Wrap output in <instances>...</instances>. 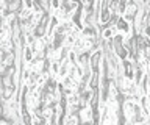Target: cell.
I'll use <instances>...</instances> for the list:
<instances>
[{
	"instance_id": "20",
	"label": "cell",
	"mask_w": 150,
	"mask_h": 125,
	"mask_svg": "<svg viewBox=\"0 0 150 125\" xmlns=\"http://www.w3.org/2000/svg\"><path fill=\"white\" fill-rule=\"evenodd\" d=\"M67 59H69L70 64H78V55L72 50V47H70V53H69V58Z\"/></svg>"
},
{
	"instance_id": "21",
	"label": "cell",
	"mask_w": 150,
	"mask_h": 125,
	"mask_svg": "<svg viewBox=\"0 0 150 125\" xmlns=\"http://www.w3.org/2000/svg\"><path fill=\"white\" fill-rule=\"evenodd\" d=\"M120 14H112L111 16V19H110V24H108V27H116L117 24H119V20H120Z\"/></svg>"
},
{
	"instance_id": "2",
	"label": "cell",
	"mask_w": 150,
	"mask_h": 125,
	"mask_svg": "<svg viewBox=\"0 0 150 125\" xmlns=\"http://www.w3.org/2000/svg\"><path fill=\"white\" fill-rule=\"evenodd\" d=\"M138 11H139V8H138V5L131 0V2H128L127 3V6H125V11H124V14H122V17L124 19H127L128 22H133V19H134V16L138 14Z\"/></svg>"
},
{
	"instance_id": "15",
	"label": "cell",
	"mask_w": 150,
	"mask_h": 125,
	"mask_svg": "<svg viewBox=\"0 0 150 125\" xmlns=\"http://www.w3.org/2000/svg\"><path fill=\"white\" fill-rule=\"evenodd\" d=\"M39 77H41V72L36 71V69H31V73H30V78H28L27 85H38Z\"/></svg>"
},
{
	"instance_id": "7",
	"label": "cell",
	"mask_w": 150,
	"mask_h": 125,
	"mask_svg": "<svg viewBox=\"0 0 150 125\" xmlns=\"http://www.w3.org/2000/svg\"><path fill=\"white\" fill-rule=\"evenodd\" d=\"M52 44H53L55 50H59L61 47H64V44H66V35L53 33V35H52Z\"/></svg>"
},
{
	"instance_id": "22",
	"label": "cell",
	"mask_w": 150,
	"mask_h": 125,
	"mask_svg": "<svg viewBox=\"0 0 150 125\" xmlns=\"http://www.w3.org/2000/svg\"><path fill=\"white\" fill-rule=\"evenodd\" d=\"M75 39H77V38H74L72 35H66V44H64V45H67V47H72V45L75 44Z\"/></svg>"
},
{
	"instance_id": "12",
	"label": "cell",
	"mask_w": 150,
	"mask_h": 125,
	"mask_svg": "<svg viewBox=\"0 0 150 125\" xmlns=\"http://www.w3.org/2000/svg\"><path fill=\"white\" fill-rule=\"evenodd\" d=\"M117 33H119V31H117L116 27H108V28H105V30L100 33V36H102L103 39H112Z\"/></svg>"
},
{
	"instance_id": "18",
	"label": "cell",
	"mask_w": 150,
	"mask_h": 125,
	"mask_svg": "<svg viewBox=\"0 0 150 125\" xmlns=\"http://www.w3.org/2000/svg\"><path fill=\"white\" fill-rule=\"evenodd\" d=\"M59 69H61V61H59V59H53V61H52L50 72L53 73V75H56V77H58V73H59Z\"/></svg>"
},
{
	"instance_id": "1",
	"label": "cell",
	"mask_w": 150,
	"mask_h": 125,
	"mask_svg": "<svg viewBox=\"0 0 150 125\" xmlns=\"http://www.w3.org/2000/svg\"><path fill=\"white\" fill-rule=\"evenodd\" d=\"M102 59H103V52L102 50H97L91 55V59H89V66H91L92 72H102Z\"/></svg>"
},
{
	"instance_id": "6",
	"label": "cell",
	"mask_w": 150,
	"mask_h": 125,
	"mask_svg": "<svg viewBox=\"0 0 150 125\" xmlns=\"http://www.w3.org/2000/svg\"><path fill=\"white\" fill-rule=\"evenodd\" d=\"M17 88H19V86H16V85H13V86H5L3 89H2V92H0V95H2L5 100H13V99H14V94H16V91H17Z\"/></svg>"
},
{
	"instance_id": "27",
	"label": "cell",
	"mask_w": 150,
	"mask_h": 125,
	"mask_svg": "<svg viewBox=\"0 0 150 125\" xmlns=\"http://www.w3.org/2000/svg\"><path fill=\"white\" fill-rule=\"evenodd\" d=\"M147 75H149V73H147ZM149 88H150V75H149Z\"/></svg>"
},
{
	"instance_id": "29",
	"label": "cell",
	"mask_w": 150,
	"mask_h": 125,
	"mask_svg": "<svg viewBox=\"0 0 150 125\" xmlns=\"http://www.w3.org/2000/svg\"><path fill=\"white\" fill-rule=\"evenodd\" d=\"M45 125H50V124H49V122H47V124H45Z\"/></svg>"
},
{
	"instance_id": "4",
	"label": "cell",
	"mask_w": 150,
	"mask_h": 125,
	"mask_svg": "<svg viewBox=\"0 0 150 125\" xmlns=\"http://www.w3.org/2000/svg\"><path fill=\"white\" fill-rule=\"evenodd\" d=\"M81 36L86 39H96V38H102L100 36V31H98L97 27H92V25H84L83 30H81Z\"/></svg>"
},
{
	"instance_id": "23",
	"label": "cell",
	"mask_w": 150,
	"mask_h": 125,
	"mask_svg": "<svg viewBox=\"0 0 150 125\" xmlns=\"http://www.w3.org/2000/svg\"><path fill=\"white\" fill-rule=\"evenodd\" d=\"M80 5L88 8V6H94L96 5V0H80Z\"/></svg>"
},
{
	"instance_id": "10",
	"label": "cell",
	"mask_w": 150,
	"mask_h": 125,
	"mask_svg": "<svg viewBox=\"0 0 150 125\" xmlns=\"http://www.w3.org/2000/svg\"><path fill=\"white\" fill-rule=\"evenodd\" d=\"M23 63L25 64H30L33 59H35V52H33V49L30 47V45H27V47H23Z\"/></svg>"
},
{
	"instance_id": "3",
	"label": "cell",
	"mask_w": 150,
	"mask_h": 125,
	"mask_svg": "<svg viewBox=\"0 0 150 125\" xmlns=\"http://www.w3.org/2000/svg\"><path fill=\"white\" fill-rule=\"evenodd\" d=\"M116 28H117L119 33L125 35V36H131V35H133V25H131V22L124 19V17H120V20H119V24L116 25Z\"/></svg>"
},
{
	"instance_id": "13",
	"label": "cell",
	"mask_w": 150,
	"mask_h": 125,
	"mask_svg": "<svg viewBox=\"0 0 150 125\" xmlns=\"http://www.w3.org/2000/svg\"><path fill=\"white\" fill-rule=\"evenodd\" d=\"M80 124V116L78 113H69L66 116V120H64V125H78Z\"/></svg>"
},
{
	"instance_id": "26",
	"label": "cell",
	"mask_w": 150,
	"mask_h": 125,
	"mask_svg": "<svg viewBox=\"0 0 150 125\" xmlns=\"http://www.w3.org/2000/svg\"><path fill=\"white\" fill-rule=\"evenodd\" d=\"M0 119H2V106H0Z\"/></svg>"
},
{
	"instance_id": "11",
	"label": "cell",
	"mask_w": 150,
	"mask_h": 125,
	"mask_svg": "<svg viewBox=\"0 0 150 125\" xmlns=\"http://www.w3.org/2000/svg\"><path fill=\"white\" fill-rule=\"evenodd\" d=\"M33 36H35L36 39H42L44 36H47V27H44V25H39L38 24L35 28H33Z\"/></svg>"
},
{
	"instance_id": "24",
	"label": "cell",
	"mask_w": 150,
	"mask_h": 125,
	"mask_svg": "<svg viewBox=\"0 0 150 125\" xmlns=\"http://www.w3.org/2000/svg\"><path fill=\"white\" fill-rule=\"evenodd\" d=\"M33 2H35V0H23V6L28 8V10H31V8H33Z\"/></svg>"
},
{
	"instance_id": "16",
	"label": "cell",
	"mask_w": 150,
	"mask_h": 125,
	"mask_svg": "<svg viewBox=\"0 0 150 125\" xmlns=\"http://www.w3.org/2000/svg\"><path fill=\"white\" fill-rule=\"evenodd\" d=\"M69 53H70V47H67V45H64V47H61V49L58 50L59 61H66V59L69 58Z\"/></svg>"
},
{
	"instance_id": "14",
	"label": "cell",
	"mask_w": 150,
	"mask_h": 125,
	"mask_svg": "<svg viewBox=\"0 0 150 125\" xmlns=\"http://www.w3.org/2000/svg\"><path fill=\"white\" fill-rule=\"evenodd\" d=\"M69 69H70V63H69V59H66V61H61V69H59L58 77H59V78L66 77V75L69 73Z\"/></svg>"
},
{
	"instance_id": "5",
	"label": "cell",
	"mask_w": 150,
	"mask_h": 125,
	"mask_svg": "<svg viewBox=\"0 0 150 125\" xmlns=\"http://www.w3.org/2000/svg\"><path fill=\"white\" fill-rule=\"evenodd\" d=\"M91 97H92V89H89V88L78 95V106H80V109L88 108L89 103H91Z\"/></svg>"
},
{
	"instance_id": "25",
	"label": "cell",
	"mask_w": 150,
	"mask_h": 125,
	"mask_svg": "<svg viewBox=\"0 0 150 125\" xmlns=\"http://www.w3.org/2000/svg\"><path fill=\"white\" fill-rule=\"evenodd\" d=\"M125 125H138V124H134V122H131V120H128V122H127Z\"/></svg>"
},
{
	"instance_id": "19",
	"label": "cell",
	"mask_w": 150,
	"mask_h": 125,
	"mask_svg": "<svg viewBox=\"0 0 150 125\" xmlns=\"http://www.w3.org/2000/svg\"><path fill=\"white\" fill-rule=\"evenodd\" d=\"M33 116V114H31ZM31 120H33V125H45L49 120H47L44 116H33L31 117Z\"/></svg>"
},
{
	"instance_id": "8",
	"label": "cell",
	"mask_w": 150,
	"mask_h": 125,
	"mask_svg": "<svg viewBox=\"0 0 150 125\" xmlns=\"http://www.w3.org/2000/svg\"><path fill=\"white\" fill-rule=\"evenodd\" d=\"M78 116H80V122H89V120H92V108L88 106V108L80 109Z\"/></svg>"
},
{
	"instance_id": "17",
	"label": "cell",
	"mask_w": 150,
	"mask_h": 125,
	"mask_svg": "<svg viewBox=\"0 0 150 125\" xmlns=\"http://www.w3.org/2000/svg\"><path fill=\"white\" fill-rule=\"evenodd\" d=\"M108 8H110V11L112 13V14H119L120 0H110V5H108Z\"/></svg>"
},
{
	"instance_id": "28",
	"label": "cell",
	"mask_w": 150,
	"mask_h": 125,
	"mask_svg": "<svg viewBox=\"0 0 150 125\" xmlns=\"http://www.w3.org/2000/svg\"><path fill=\"white\" fill-rule=\"evenodd\" d=\"M149 117H150V106H149Z\"/></svg>"
},
{
	"instance_id": "9",
	"label": "cell",
	"mask_w": 150,
	"mask_h": 125,
	"mask_svg": "<svg viewBox=\"0 0 150 125\" xmlns=\"http://www.w3.org/2000/svg\"><path fill=\"white\" fill-rule=\"evenodd\" d=\"M112 13L110 11V8H105V10L100 11V14H98V24H110V19H111Z\"/></svg>"
}]
</instances>
